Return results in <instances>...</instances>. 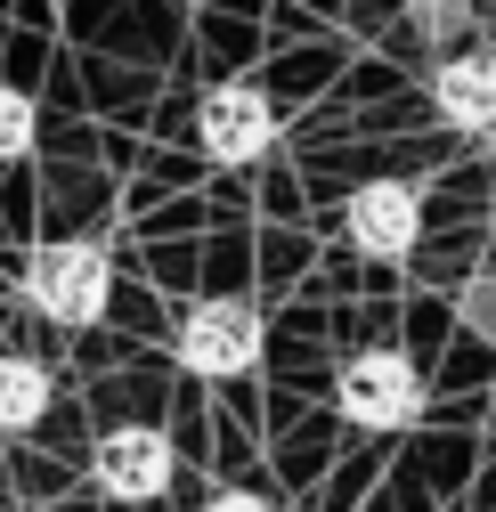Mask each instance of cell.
<instances>
[{"instance_id": "12", "label": "cell", "mask_w": 496, "mask_h": 512, "mask_svg": "<svg viewBox=\"0 0 496 512\" xmlns=\"http://www.w3.org/2000/svg\"><path fill=\"white\" fill-rule=\"evenodd\" d=\"M196 512H277V504H269L261 488H212V496H204Z\"/></svg>"}, {"instance_id": "13", "label": "cell", "mask_w": 496, "mask_h": 512, "mask_svg": "<svg viewBox=\"0 0 496 512\" xmlns=\"http://www.w3.org/2000/svg\"><path fill=\"white\" fill-rule=\"evenodd\" d=\"M488 244H496V204H488Z\"/></svg>"}, {"instance_id": "14", "label": "cell", "mask_w": 496, "mask_h": 512, "mask_svg": "<svg viewBox=\"0 0 496 512\" xmlns=\"http://www.w3.org/2000/svg\"><path fill=\"white\" fill-rule=\"evenodd\" d=\"M480 147H488V155H496V131H488V139H480Z\"/></svg>"}, {"instance_id": "3", "label": "cell", "mask_w": 496, "mask_h": 512, "mask_svg": "<svg viewBox=\"0 0 496 512\" xmlns=\"http://www.w3.org/2000/svg\"><path fill=\"white\" fill-rule=\"evenodd\" d=\"M171 350H179V366H188L196 382H244L261 366V309L236 301V293L188 301V309H179Z\"/></svg>"}, {"instance_id": "8", "label": "cell", "mask_w": 496, "mask_h": 512, "mask_svg": "<svg viewBox=\"0 0 496 512\" xmlns=\"http://www.w3.org/2000/svg\"><path fill=\"white\" fill-rule=\"evenodd\" d=\"M49 407H57V374L41 358H25V350H0V439L41 431Z\"/></svg>"}, {"instance_id": "2", "label": "cell", "mask_w": 496, "mask_h": 512, "mask_svg": "<svg viewBox=\"0 0 496 512\" xmlns=\"http://www.w3.org/2000/svg\"><path fill=\"white\" fill-rule=\"evenodd\" d=\"M423 366L407 358V350H350L342 366H334V415L350 423V431H375V439H391V431H407V423H423Z\"/></svg>"}, {"instance_id": "11", "label": "cell", "mask_w": 496, "mask_h": 512, "mask_svg": "<svg viewBox=\"0 0 496 512\" xmlns=\"http://www.w3.org/2000/svg\"><path fill=\"white\" fill-rule=\"evenodd\" d=\"M456 317H464L472 334H488V342H496V269H480V277L456 293Z\"/></svg>"}, {"instance_id": "10", "label": "cell", "mask_w": 496, "mask_h": 512, "mask_svg": "<svg viewBox=\"0 0 496 512\" xmlns=\"http://www.w3.org/2000/svg\"><path fill=\"white\" fill-rule=\"evenodd\" d=\"M33 139H41L33 98H25L17 82H0V163H25V155H33Z\"/></svg>"}, {"instance_id": "9", "label": "cell", "mask_w": 496, "mask_h": 512, "mask_svg": "<svg viewBox=\"0 0 496 512\" xmlns=\"http://www.w3.org/2000/svg\"><path fill=\"white\" fill-rule=\"evenodd\" d=\"M407 25H415V41L456 57V41L472 33V0H407Z\"/></svg>"}, {"instance_id": "4", "label": "cell", "mask_w": 496, "mask_h": 512, "mask_svg": "<svg viewBox=\"0 0 496 512\" xmlns=\"http://www.w3.org/2000/svg\"><path fill=\"white\" fill-rule=\"evenodd\" d=\"M342 236L358 261L375 269H407L423 252V187L415 179H366L358 196L342 204Z\"/></svg>"}, {"instance_id": "7", "label": "cell", "mask_w": 496, "mask_h": 512, "mask_svg": "<svg viewBox=\"0 0 496 512\" xmlns=\"http://www.w3.org/2000/svg\"><path fill=\"white\" fill-rule=\"evenodd\" d=\"M431 114L464 139H488L496 131V49H456V57H431Z\"/></svg>"}, {"instance_id": "6", "label": "cell", "mask_w": 496, "mask_h": 512, "mask_svg": "<svg viewBox=\"0 0 496 512\" xmlns=\"http://www.w3.org/2000/svg\"><path fill=\"white\" fill-rule=\"evenodd\" d=\"M196 147H204V163H220V171L261 163V155L277 147V106H269V90H261V82H220V90L196 106Z\"/></svg>"}, {"instance_id": "1", "label": "cell", "mask_w": 496, "mask_h": 512, "mask_svg": "<svg viewBox=\"0 0 496 512\" xmlns=\"http://www.w3.org/2000/svg\"><path fill=\"white\" fill-rule=\"evenodd\" d=\"M17 293H25L33 317H49V326L82 334V326H98L106 301H114V261H106L98 244H82V236H49V244L25 252Z\"/></svg>"}, {"instance_id": "5", "label": "cell", "mask_w": 496, "mask_h": 512, "mask_svg": "<svg viewBox=\"0 0 496 512\" xmlns=\"http://www.w3.org/2000/svg\"><path fill=\"white\" fill-rule=\"evenodd\" d=\"M90 480H98V496H114V504H163L171 480H179V447H171V431H155V423H114V431H98V447H90Z\"/></svg>"}]
</instances>
